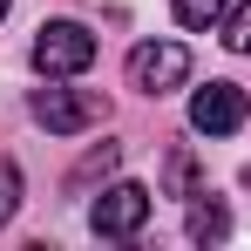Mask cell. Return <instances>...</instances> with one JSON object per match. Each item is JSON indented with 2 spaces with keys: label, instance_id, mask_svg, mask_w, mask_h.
Returning <instances> with one entry per match:
<instances>
[{
  "label": "cell",
  "instance_id": "1",
  "mask_svg": "<svg viewBox=\"0 0 251 251\" xmlns=\"http://www.w3.org/2000/svg\"><path fill=\"white\" fill-rule=\"evenodd\" d=\"M27 61H34V75L41 82H75L88 75V61H95V34H88L82 21H48L34 48H27Z\"/></svg>",
  "mask_w": 251,
  "mask_h": 251
},
{
  "label": "cell",
  "instance_id": "3",
  "mask_svg": "<svg viewBox=\"0 0 251 251\" xmlns=\"http://www.w3.org/2000/svg\"><path fill=\"white\" fill-rule=\"evenodd\" d=\"M190 82V48L183 41H143L129 48V88L143 95H170V88Z\"/></svg>",
  "mask_w": 251,
  "mask_h": 251
},
{
  "label": "cell",
  "instance_id": "10",
  "mask_svg": "<svg viewBox=\"0 0 251 251\" xmlns=\"http://www.w3.org/2000/svg\"><path fill=\"white\" fill-rule=\"evenodd\" d=\"M217 27H224V48H231V54H251V0H238Z\"/></svg>",
  "mask_w": 251,
  "mask_h": 251
},
{
  "label": "cell",
  "instance_id": "2",
  "mask_svg": "<svg viewBox=\"0 0 251 251\" xmlns=\"http://www.w3.org/2000/svg\"><path fill=\"white\" fill-rule=\"evenodd\" d=\"M109 116V102L95 95V88H61V82H48L41 95H34V123L48 129V136H82V129H95Z\"/></svg>",
  "mask_w": 251,
  "mask_h": 251
},
{
  "label": "cell",
  "instance_id": "11",
  "mask_svg": "<svg viewBox=\"0 0 251 251\" xmlns=\"http://www.w3.org/2000/svg\"><path fill=\"white\" fill-rule=\"evenodd\" d=\"M14 210H21V170H14L7 156H0V224H7Z\"/></svg>",
  "mask_w": 251,
  "mask_h": 251
},
{
  "label": "cell",
  "instance_id": "5",
  "mask_svg": "<svg viewBox=\"0 0 251 251\" xmlns=\"http://www.w3.org/2000/svg\"><path fill=\"white\" fill-rule=\"evenodd\" d=\"M245 116H251V95L238 82H210V88L190 95V129L197 136H238Z\"/></svg>",
  "mask_w": 251,
  "mask_h": 251
},
{
  "label": "cell",
  "instance_id": "4",
  "mask_svg": "<svg viewBox=\"0 0 251 251\" xmlns=\"http://www.w3.org/2000/svg\"><path fill=\"white\" fill-rule=\"evenodd\" d=\"M88 224H95V238H136L150 224V190L143 183H109L88 204Z\"/></svg>",
  "mask_w": 251,
  "mask_h": 251
},
{
  "label": "cell",
  "instance_id": "8",
  "mask_svg": "<svg viewBox=\"0 0 251 251\" xmlns=\"http://www.w3.org/2000/svg\"><path fill=\"white\" fill-rule=\"evenodd\" d=\"M190 238H197V245L231 238V210H224V204H190Z\"/></svg>",
  "mask_w": 251,
  "mask_h": 251
},
{
  "label": "cell",
  "instance_id": "6",
  "mask_svg": "<svg viewBox=\"0 0 251 251\" xmlns=\"http://www.w3.org/2000/svg\"><path fill=\"white\" fill-rule=\"evenodd\" d=\"M163 190H170V197H204V176H197V156H190V150H170Z\"/></svg>",
  "mask_w": 251,
  "mask_h": 251
},
{
  "label": "cell",
  "instance_id": "9",
  "mask_svg": "<svg viewBox=\"0 0 251 251\" xmlns=\"http://www.w3.org/2000/svg\"><path fill=\"white\" fill-rule=\"evenodd\" d=\"M170 7H176L183 27H217V21L231 14V0H170Z\"/></svg>",
  "mask_w": 251,
  "mask_h": 251
},
{
  "label": "cell",
  "instance_id": "7",
  "mask_svg": "<svg viewBox=\"0 0 251 251\" xmlns=\"http://www.w3.org/2000/svg\"><path fill=\"white\" fill-rule=\"evenodd\" d=\"M116 163H123V143H102V150H88L82 163H75V176H68V190H88L95 176H109Z\"/></svg>",
  "mask_w": 251,
  "mask_h": 251
},
{
  "label": "cell",
  "instance_id": "12",
  "mask_svg": "<svg viewBox=\"0 0 251 251\" xmlns=\"http://www.w3.org/2000/svg\"><path fill=\"white\" fill-rule=\"evenodd\" d=\"M7 7H14V0H0V21H7Z\"/></svg>",
  "mask_w": 251,
  "mask_h": 251
}]
</instances>
